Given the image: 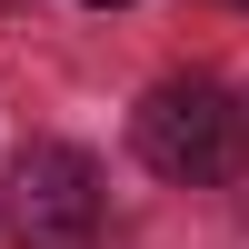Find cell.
I'll list each match as a JSON object with an SVG mask.
<instances>
[{"label": "cell", "mask_w": 249, "mask_h": 249, "mask_svg": "<svg viewBox=\"0 0 249 249\" xmlns=\"http://www.w3.org/2000/svg\"><path fill=\"white\" fill-rule=\"evenodd\" d=\"M239 140H249V120H239V100L219 90V80H160V90L130 110V150L150 160L160 179H179V190L230 179L239 170Z\"/></svg>", "instance_id": "1"}, {"label": "cell", "mask_w": 249, "mask_h": 249, "mask_svg": "<svg viewBox=\"0 0 249 249\" xmlns=\"http://www.w3.org/2000/svg\"><path fill=\"white\" fill-rule=\"evenodd\" d=\"M0 219L20 249H100V170L70 140H30L0 179Z\"/></svg>", "instance_id": "2"}, {"label": "cell", "mask_w": 249, "mask_h": 249, "mask_svg": "<svg viewBox=\"0 0 249 249\" xmlns=\"http://www.w3.org/2000/svg\"><path fill=\"white\" fill-rule=\"evenodd\" d=\"M90 10H120V0H90Z\"/></svg>", "instance_id": "3"}, {"label": "cell", "mask_w": 249, "mask_h": 249, "mask_svg": "<svg viewBox=\"0 0 249 249\" xmlns=\"http://www.w3.org/2000/svg\"><path fill=\"white\" fill-rule=\"evenodd\" d=\"M230 10H249V0H230Z\"/></svg>", "instance_id": "4"}]
</instances>
